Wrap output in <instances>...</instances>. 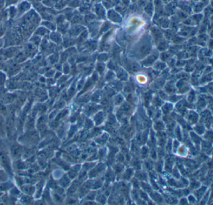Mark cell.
Instances as JSON below:
<instances>
[{"label":"cell","instance_id":"cell-21","mask_svg":"<svg viewBox=\"0 0 213 205\" xmlns=\"http://www.w3.org/2000/svg\"><path fill=\"white\" fill-rule=\"evenodd\" d=\"M169 57H170L169 54H167V53H163L162 54V56H161V58H162V59L163 60V61H166V59H167L168 58H169Z\"/></svg>","mask_w":213,"mask_h":205},{"label":"cell","instance_id":"cell-11","mask_svg":"<svg viewBox=\"0 0 213 205\" xmlns=\"http://www.w3.org/2000/svg\"><path fill=\"white\" fill-rule=\"evenodd\" d=\"M152 34H153V36H154V38L155 39V41L157 42L160 41V40L162 38V34L160 32V30H158L156 28H153L152 29Z\"/></svg>","mask_w":213,"mask_h":205},{"label":"cell","instance_id":"cell-5","mask_svg":"<svg viewBox=\"0 0 213 205\" xmlns=\"http://www.w3.org/2000/svg\"><path fill=\"white\" fill-rule=\"evenodd\" d=\"M20 191L23 194L33 196L34 192H35V187L32 186L31 184H24L20 187Z\"/></svg>","mask_w":213,"mask_h":205},{"label":"cell","instance_id":"cell-14","mask_svg":"<svg viewBox=\"0 0 213 205\" xmlns=\"http://www.w3.org/2000/svg\"><path fill=\"white\" fill-rule=\"evenodd\" d=\"M96 10H99V11H96L98 15H99V16H103L105 15V11H104V9L103 8V7L101 6V5L100 4H98L96 5Z\"/></svg>","mask_w":213,"mask_h":205},{"label":"cell","instance_id":"cell-13","mask_svg":"<svg viewBox=\"0 0 213 205\" xmlns=\"http://www.w3.org/2000/svg\"><path fill=\"white\" fill-rule=\"evenodd\" d=\"M169 47V45L166 41H161L158 45V49L161 51H165Z\"/></svg>","mask_w":213,"mask_h":205},{"label":"cell","instance_id":"cell-7","mask_svg":"<svg viewBox=\"0 0 213 205\" xmlns=\"http://www.w3.org/2000/svg\"><path fill=\"white\" fill-rule=\"evenodd\" d=\"M108 18L115 23H121L122 21L120 15L115 11V10H110V11L108 13Z\"/></svg>","mask_w":213,"mask_h":205},{"label":"cell","instance_id":"cell-20","mask_svg":"<svg viewBox=\"0 0 213 205\" xmlns=\"http://www.w3.org/2000/svg\"><path fill=\"white\" fill-rule=\"evenodd\" d=\"M165 67V64H163V63H161V62H158L156 66V68L157 69H164Z\"/></svg>","mask_w":213,"mask_h":205},{"label":"cell","instance_id":"cell-19","mask_svg":"<svg viewBox=\"0 0 213 205\" xmlns=\"http://www.w3.org/2000/svg\"><path fill=\"white\" fill-rule=\"evenodd\" d=\"M102 118H103V114H102V113H98L97 115V116L95 117V120H96V121L97 122V123L101 122L102 121H101Z\"/></svg>","mask_w":213,"mask_h":205},{"label":"cell","instance_id":"cell-2","mask_svg":"<svg viewBox=\"0 0 213 205\" xmlns=\"http://www.w3.org/2000/svg\"><path fill=\"white\" fill-rule=\"evenodd\" d=\"M11 160L7 147L3 143H0V166L8 174L9 177L13 176Z\"/></svg>","mask_w":213,"mask_h":205},{"label":"cell","instance_id":"cell-23","mask_svg":"<svg viewBox=\"0 0 213 205\" xmlns=\"http://www.w3.org/2000/svg\"><path fill=\"white\" fill-rule=\"evenodd\" d=\"M166 36L168 39H171L172 37V33L171 31H167L166 33Z\"/></svg>","mask_w":213,"mask_h":205},{"label":"cell","instance_id":"cell-1","mask_svg":"<svg viewBox=\"0 0 213 205\" xmlns=\"http://www.w3.org/2000/svg\"><path fill=\"white\" fill-rule=\"evenodd\" d=\"M41 137L36 128L24 131L17 137V140L24 147H36L40 142Z\"/></svg>","mask_w":213,"mask_h":205},{"label":"cell","instance_id":"cell-4","mask_svg":"<svg viewBox=\"0 0 213 205\" xmlns=\"http://www.w3.org/2000/svg\"><path fill=\"white\" fill-rule=\"evenodd\" d=\"M151 51V46L150 43H144L141 44L138 49V54L141 57H146Z\"/></svg>","mask_w":213,"mask_h":205},{"label":"cell","instance_id":"cell-9","mask_svg":"<svg viewBox=\"0 0 213 205\" xmlns=\"http://www.w3.org/2000/svg\"><path fill=\"white\" fill-rule=\"evenodd\" d=\"M157 57H158L157 54H156V53L152 54L150 55V56H148L147 57V59L142 62V64H144L145 66H150V65H152L153 63L155 62V61L157 59Z\"/></svg>","mask_w":213,"mask_h":205},{"label":"cell","instance_id":"cell-17","mask_svg":"<svg viewBox=\"0 0 213 205\" xmlns=\"http://www.w3.org/2000/svg\"><path fill=\"white\" fill-rule=\"evenodd\" d=\"M119 77H120V79H122V80H125L127 79V76L126 73L124 72L123 70H121V71L120 72V73H119Z\"/></svg>","mask_w":213,"mask_h":205},{"label":"cell","instance_id":"cell-24","mask_svg":"<svg viewBox=\"0 0 213 205\" xmlns=\"http://www.w3.org/2000/svg\"><path fill=\"white\" fill-rule=\"evenodd\" d=\"M122 100H123V99H122V97H121V96H118V97L116 98V104H120V102H121Z\"/></svg>","mask_w":213,"mask_h":205},{"label":"cell","instance_id":"cell-15","mask_svg":"<svg viewBox=\"0 0 213 205\" xmlns=\"http://www.w3.org/2000/svg\"><path fill=\"white\" fill-rule=\"evenodd\" d=\"M139 68H140V66H139V65L136 62H132L130 64V69L133 72L137 71L139 70Z\"/></svg>","mask_w":213,"mask_h":205},{"label":"cell","instance_id":"cell-12","mask_svg":"<svg viewBox=\"0 0 213 205\" xmlns=\"http://www.w3.org/2000/svg\"><path fill=\"white\" fill-rule=\"evenodd\" d=\"M8 174L3 169L0 170V183L8 180Z\"/></svg>","mask_w":213,"mask_h":205},{"label":"cell","instance_id":"cell-22","mask_svg":"<svg viewBox=\"0 0 213 205\" xmlns=\"http://www.w3.org/2000/svg\"><path fill=\"white\" fill-rule=\"evenodd\" d=\"M107 58H108V56H107V55L105 54L100 55V59L101 60V61H103V60L105 61V60L107 59Z\"/></svg>","mask_w":213,"mask_h":205},{"label":"cell","instance_id":"cell-18","mask_svg":"<svg viewBox=\"0 0 213 205\" xmlns=\"http://www.w3.org/2000/svg\"><path fill=\"white\" fill-rule=\"evenodd\" d=\"M203 6H204V4H202L196 5L194 11L196 12H199V11H201V10H202V8H203Z\"/></svg>","mask_w":213,"mask_h":205},{"label":"cell","instance_id":"cell-16","mask_svg":"<svg viewBox=\"0 0 213 205\" xmlns=\"http://www.w3.org/2000/svg\"><path fill=\"white\" fill-rule=\"evenodd\" d=\"M152 4H149L147 5V6L145 8L146 11L147 12V13L150 14H151L152 13Z\"/></svg>","mask_w":213,"mask_h":205},{"label":"cell","instance_id":"cell-26","mask_svg":"<svg viewBox=\"0 0 213 205\" xmlns=\"http://www.w3.org/2000/svg\"><path fill=\"white\" fill-rule=\"evenodd\" d=\"M103 69H104V67H103V66H100H100H98V71H99V72H101L103 71Z\"/></svg>","mask_w":213,"mask_h":205},{"label":"cell","instance_id":"cell-8","mask_svg":"<svg viewBox=\"0 0 213 205\" xmlns=\"http://www.w3.org/2000/svg\"><path fill=\"white\" fill-rule=\"evenodd\" d=\"M69 182H70V181H69V178L68 176L66 175V174H64L59 180H58V185L63 188H65L69 186Z\"/></svg>","mask_w":213,"mask_h":205},{"label":"cell","instance_id":"cell-10","mask_svg":"<svg viewBox=\"0 0 213 205\" xmlns=\"http://www.w3.org/2000/svg\"><path fill=\"white\" fill-rule=\"evenodd\" d=\"M19 201L24 204H31L33 203L34 199L33 196L26 194H21V195L19 196Z\"/></svg>","mask_w":213,"mask_h":205},{"label":"cell","instance_id":"cell-3","mask_svg":"<svg viewBox=\"0 0 213 205\" xmlns=\"http://www.w3.org/2000/svg\"><path fill=\"white\" fill-rule=\"evenodd\" d=\"M8 142L9 145L7 148L12 160L14 161L16 160L21 159L24 146L18 142L17 140Z\"/></svg>","mask_w":213,"mask_h":205},{"label":"cell","instance_id":"cell-6","mask_svg":"<svg viewBox=\"0 0 213 205\" xmlns=\"http://www.w3.org/2000/svg\"><path fill=\"white\" fill-rule=\"evenodd\" d=\"M14 186V184L8 180L0 183V192H8Z\"/></svg>","mask_w":213,"mask_h":205},{"label":"cell","instance_id":"cell-25","mask_svg":"<svg viewBox=\"0 0 213 205\" xmlns=\"http://www.w3.org/2000/svg\"><path fill=\"white\" fill-rule=\"evenodd\" d=\"M109 67H110L111 69H115V65L112 62H110V64H109Z\"/></svg>","mask_w":213,"mask_h":205}]
</instances>
